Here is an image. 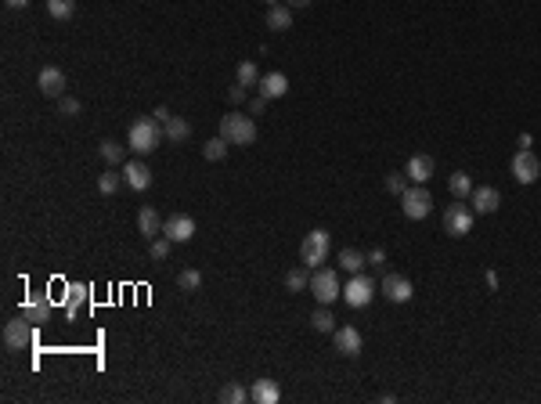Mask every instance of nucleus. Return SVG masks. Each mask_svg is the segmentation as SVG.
Returning a JSON list of instances; mask_svg holds the SVG:
<instances>
[{
	"label": "nucleus",
	"instance_id": "nucleus-1",
	"mask_svg": "<svg viewBox=\"0 0 541 404\" xmlns=\"http://www.w3.org/2000/svg\"><path fill=\"white\" fill-rule=\"evenodd\" d=\"M163 123H159L155 116L152 119H138L134 127H130V134H126V148H130L134 155H148V152H155L159 145H163Z\"/></svg>",
	"mask_w": 541,
	"mask_h": 404
},
{
	"label": "nucleus",
	"instance_id": "nucleus-2",
	"mask_svg": "<svg viewBox=\"0 0 541 404\" xmlns=\"http://www.w3.org/2000/svg\"><path fill=\"white\" fill-rule=\"evenodd\" d=\"M220 137L228 145H253L257 141V123L253 116H242V112H228L220 119Z\"/></svg>",
	"mask_w": 541,
	"mask_h": 404
},
{
	"label": "nucleus",
	"instance_id": "nucleus-3",
	"mask_svg": "<svg viewBox=\"0 0 541 404\" xmlns=\"http://www.w3.org/2000/svg\"><path fill=\"white\" fill-rule=\"evenodd\" d=\"M329 250H332L329 231L314 228V231L303 238V245H300V260H303V267H322V264L329 260Z\"/></svg>",
	"mask_w": 541,
	"mask_h": 404
},
{
	"label": "nucleus",
	"instance_id": "nucleus-4",
	"mask_svg": "<svg viewBox=\"0 0 541 404\" xmlns=\"http://www.w3.org/2000/svg\"><path fill=\"white\" fill-rule=\"evenodd\" d=\"M310 293H314L317 303H332V300H339V293H343L339 274H336L332 267H317V271L310 274Z\"/></svg>",
	"mask_w": 541,
	"mask_h": 404
},
{
	"label": "nucleus",
	"instance_id": "nucleus-5",
	"mask_svg": "<svg viewBox=\"0 0 541 404\" xmlns=\"http://www.w3.org/2000/svg\"><path fill=\"white\" fill-rule=\"evenodd\" d=\"M444 231L451 238H466L473 231V206H462V199H455L444 209Z\"/></svg>",
	"mask_w": 541,
	"mask_h": 404
},
{
	"label": "nucleus",
	"instance_id": "nucleus-6",
	"mask_svg": "<svg viewBox=\"0 0 541 404\" xmlns=\"http://www.w3.org/2000/svg\"><path fill=\"white\" fill-rule=\"evenodd\" d=\"M375 282L365 274V271H358V274H350V282L343 286V300L350 303V307H368L372 303V296H375Z\"/></svg>",
	"mask_w": 541,
	"mask_h": 404
},
{
	"label": "nucleus",
	"instance_id": "nucleus-7",
	"mask_svg": "<svg viewBox=\"0 0 541 404\" xmlns=\"http://www.w3.org/2000/svg\"><path fill=\"white\" fill-rule=\"evenodd\" d=\"M401 209H404L408 221H423V216L433 209V195L426 192V184H415V188H408V192L401 195Z\"/></svg>",
	"mask_w": 541,
	"mask_h": 404
},
{
	"label": "nucleus",
	"instance_id": "nucleus-8",
	"mask_svg": "<svg viewBox=\"0 0 541 404\" xmlns=\"http://www.w3.org/2000/svg\"><path fill=\"white\" fill-rule=\"evenodd\" d=\"M33 322H29L25 314H18V318H11L8 325H4V347L8 350H25V347H33Z\"/></svg>",
	"mask_w": 541,
	"mask_h": 404
},
{
	"label": "nucleus",
	"instance_id": "nucleus-9",
	"mask_svg": "<svg viewBox=\"0 0 541 404\" xmlns=\"http://www.w3.org/2000/svg\"><path fill=\"white\" fill-rule=\"evenodd\" d=\"M509 170H513V177H516L520 184H534V180L541 177V159H537L530 148H520V152L513 155V166H509Z\"/></svg>",
	"mask_w": 541,
	"mask_h": 404
},
{
	"label": "nucleus",
	"instance_id": "nucleus-10",
	"mask_svg": "<svg viewBox=\"0 0 541 404\" xmlns=\"http://www.w3.org/2000/svg\"><path fill=\"white\" fill-rule=\"evenodd\" d=\"M163 235H166L174 245H181V242H192V238H195V221H192L188 213H174V216H166Z\"/></svg>",
	"mask_w": 541,
	"mask_h": 404
},
{
	"label": "nucleus",
	"instance_id": "nucleus-11",
	"mask_svg": "<svg viewBox=\"0 0 541 404\" xmlns=\"http://www.w3.org/2000/svg\"><path fill=\"white\" fill-rule=\"evenodd\" d=\"M37 87L44 98H61L66 94V73H61L58 66H44L40 76H37Z\"/></svg>",
	"mask_w": 541,
	"mask_h": 404
},
{
	"label": "nucleus",
	"instance_id": "nucleus-12",
	"mask_svg": "<svg viewBox=\"0 0 541 404\" xmlns=\"http://www.w3.org/2000/svg\"><path fill=\"white\" fill-rule=\"evenodd\" d=\"M383 296L390 300V303H408L411 296H415V289H411V282L404 274H383Z\"/></svg>",
	"mask_w": 541,
	"mask_h": 404
},
{
	"label": "nucleus",
	"instance_id": "nucleus-13",
	"mask_svg": "<svg viewBox=\"0 0 541 404\" xmlns=\"http://www.w3.org/2000/svg\"><path fill=\"white\" fill-rule=\"evenodd\" d=\"M123 180L130 184L134 192H145L148 184H152V170H148V163H141V159H126V163H123Z\"/></svg>",
	"mask_w": 541,
	"mask_h": 404
},
{
	"label": "nucleus",
	"instance_id": "nucleus-14",
	"mask_svg": "<svg viewBox=\"0 0 541 404\" xmlns=\"http://www.w3.org/2000/svg\"><path fill=\"white\" fill-rule=\"evenodd\" d=\"M361 332L354 329V325H343V329H336V350L343 354V357H358L361 354Z\"/></svg>",
	"mask_w": 541,
	"mask_h": 404
},
{
	"label": "nucleus",
	"instance_id": "nucleus-15",
	"mask_svg": "<svg viewBox=\"0 0 541 404\" xmlns=\"http://www.w3.org/2000/svg\"><path fill=\"white\" fill-rule=\"evenodd\" d=\"M469 202H473V213H494L502 206V195H498V188H491V184H480V188H473Z\"/></svg>",
	"mask_w": 541,
	"mask_h": 404
},
{
	"label": "nucleus",
	"instance_id": "nucleus-16",
	"mask_svg": "<svg viewBox=\"0 0 541 404\" xmlns=\"http://www.w3.org/2000/svg\"><path fill=\"white\" fill-rule=\"evenodd\" d=\"M18 314H25L33 325H44L47 318H51V300H44V296H29V300H22V310Z\"/></svg>",
	"mask_w": 541,
	"mask_h": 404
},
{
	"label": "nucleus",
	"instance_id": "nucleus-17",
	"mask_svg": "<svg viewBox=\"0 0 541 404\" xmlns=\"http://www.w3.org/2000/svg\"><path fill=\"white\" fill-rule=\"evenodd\" d=\"M249 397H253V404H278L281 400V386L274 379H257L249 386Z\"/></svg>",
	"mask_w": 541,
	"mask_h": 404
},
{
	"label": "nucleus",
	"instance_id": "nucleus-18",
	"mask_svg": "<svg viewBox=\"0 0 541 404\" xmlns=\"http://www.w3.org/2000/svg\"><path fill=\"white\" fill-rule=\"evenodd\" d=\"M260 94L271 98V102L289 94V80H285V73H267V76H260Z\"/></svg>",
	"mask_w": 541,
	"mask_h": 404
},
{
	"label": "nucleus",
	"instance_id": "nucleus-19",
	"mask_svg": "<svg viewBox=\"0 0 541 404\" xmlns=\"http://www.w3.org/2000/svg\"><path fill=\"white\" fill-rule=\"evenodd\" d=\"M163 224H166V221H163V216H159L152 206H145V209L138 213V231H141L145 238H159V235H163Z\"/></svg>",
	"mask_w": 541,
	"mask_h": 404
},
{
	"label": "nucleus",
	"instance_id": "nucleus-20",
	"mask_svg": "<svg viewBox=\"0 0 541 404\" xmlns=\"http://www.w3.org/2000/svg\"><path fill=\"white\" fill-rule=\"evenodd\" d=\"M404 173L415 180V184H426L433 177V159H430V155H411L408 166H404Z\"/></svg>",
	"mask_w": 541,
	"mask_h": 404
},
{
	"label": "nucleus",
	"instance_id": "nucleus-21",
	"mask_svg": "<svg viewBox=\"0 0 541 404\" xmlns=\"http://www.w3.org/2000/svg\"><path fill=\"white\" fill-rule=\"evenodd\" d=\"M267 29H274V33H285V29H293V8H289V4L267 8Z\"/></svg>",
	"mask_w": 541,
	"mask_h": 404
},
{
	"label": "nucleus",
	"instance_id": "nucleus-22",
	"mask_svg": "<svg viewBox=\"0 0 541 404\" xmlns=\"http://www.w3.org/2000/svg\"><path fill=\"white\" fill-rule=\"evenodd\" d=\"M163 134H166V141H174V145H184L188 137H192V127L181 119V116H170L166 123H163Z\"/></svg>",
	"mask_w": 541,
	"mask_h": 404
},
{
	"label": "nucleus",
	"instance_id": "nucleus-23",
	"mask_svg": "<svg viewBox=\"0 0 541 404\" xmlns=\"http://www.w3.org/2000/svg\"><path fill=\"white\" fill-rule=\"evenodd\" d=\"M87 296H90L87 286H73V289L66 293V318H69V322L80 318V303H87Z\"/></svg>",
	"mask_w": 541,
	"mask_h": 404
},
{
	"label": "nucleus",
	"instance_id": "nucleus-24",
	"mask_svg": "<svg viewBox=\"0 0 541 404\" xmlns=\"http://www.w3.org/2000/svg\"><path fill=\"white\" fill-rule=\"evenodd\" d=\"M217 400H220V404H245V400H249V386H242V383H228V386H220Z\"/></svg>",
	"mask_w": 541,
	"mask_h": 404
},
{
	"label": "nucleus",
	"instance_id": "nucleus-25",
	"mask_svg": "<svg viewBox=\"0 0 541 404\" xmlns=\"http://www.w3.org/2000/svg\"><path fill=\"white\" fill-rule=\"evenodd\" d=\"M98 152H102V159H105L109 166H123V163H126V148H123L119 141H102Z\"/></svg>",
	"mask_w": 541,
	"mask_h": 404
},
{
	"label": "nucleus",
	"instance_id": "nucleus-26",
	"mask_svg": "<svg viewBox=\"0 0 541 404\" xmlns=\"http://www.w3.org/2000/svg\"><path fill=\"white\" fill-rule=\"evenodd\" d=\"M47 15L54 22H69L76 15V0H47Z\"/></svg>",
	"mask_w": 541,
	"mask_h": 404
},
{
	"label": "nucleus",
	"instance_id": "nucleus-27",
	"mask_svg": "<svg viewBox=\"0 0 541 404\" xmlns=\"http://www.w3.org/2000/svg\"><path fill=\"white\" fill-rule=\"evenodd\" d=\"M235 76H238V83L242 87H260V69H257V61H238V69H235Z\"/></svg>",
	"mask_w": 541,
	"mask_h": 404
},
{
	"label": "nucleus",
	"instance_id": "nucleus-28",
	"mask_svg": "<svg viewBox=\"0 0 541 404\" xmlns=\"http://www.w3.org/2000/svg\"><path fill=\"white\" fill-rule=\"evenodd\" d=\"M365 253L361 250H339V267L343 271H350V274H358V271H365Z\"/></svg>",
	"mask_w": 541,
	"mask_h": 404
},
{
	"label": "nucleus",
	"instance_id": "nucleus-29",
	"mask_svg": "<svg viewBox=\"0 0 541 404\" xmlns=\"http://www.w3.org/2000/svg\"><path fill=\"white\" fill-rule=\"evenodd\" d=\"M448 188H451V195H455V199H469V195H473V177L458 170V173H451Z\"/></svg>",
	"mask_w": 541,
	"mask_h": 404
},
{
	"label": "nucleus",
	"instance_id": "nucleus-30",
	"mask_svg": "<svg viewBox=\"0 0 541 404\" xmlns=\"http://www.w3.org/2000/svg\"><path fill=\"white\" fill-rule=\"evenodd\" d=\"M310 325H314V332H336V318H332V310H329V307H317L314 314H310Z\"/></svg>",
	"mask_w": 541,
	"mask_h": 404
},
{
	"label": "nucleus",
	"instance_id": "nucleus-31",
	"mask_svg": "<svg viewBox=\"0 0 541 404\" xmlns=\"http://www.w3.org/2000/svg\"><path fill=\"white\" fill-rule=\"evenodd\" d=\"M310 286V274H307V267H293L289 274H285V289L289 293H303Z\"/></svg>",
	"mask_w": 541,
	"mask_h": 404
},
{
	"label": "nucleus",
	"instance_id": "nucleus-32",
	"mask_svg": "<svg viewBox=\"0 0 541 404\" xmlns=\"http://www.w3.org/2000/svg\"><path fill=\"white\" fill-rule=\"evenodd\" d=\"M202 155H206L209 163H220V159L228 155V141H224V137H209V141L202 145Z\"/></svg>",
	"mask_w": 541,
	"mask_h": 404
},
{
	"label": "nucleus",
	"instance_id": "nucleus-33",
	"mask_svg": "<svg viewBox=\"0 0 541 404\" xmlns=\"http://www.w3.org/2000/svg\"><path fill=\"white\" fill-rule=\"evenodd\" d=\"M119 184H123V173H116V170L109 166V170L98 177V192H102V195H116V192H119Z\"/></svg>",
	"mask_w": 541,
	"mask_h": 404
},
{
	"label": "nucleus",
	"instance_id": "nucleus-34",
	"mask_svg": "<svg viewBox=\"0 0 541 404\" xmlns=\"http://www.w3.org/2000/svg\"><path fill=\"white\" fill-rule=\"evenodd\" d=\"M177 286H181L184 293H195V289L202 286V274H199L195 267H188V271H181V274H177Z\"/></svg>",
	"mask_w": 541,
	"mask_h": 404
},
{
	"label": "nucleus",
	"instance_id": "nucleus-35",
	"mask_svg": "<svg viewBox=\"0 0 541 404\" xmlns=\"http://www.w3.org/2000/svg\"><path fill=\"white\" fill-rule=\"evenodd\" d=\"M170 245H174V242H170L166 235H163V238H152V250H148L152 260H166V257H170Z\"/></svg>",
	"mask_w": 541,
	"mask_h": 404
},
{
	"label": "nucleus",
	"instance_id": "nucleus-36",
	"mask_svg": "<svg viewBox=\"0 0 541 404\" xmlns=\"http://www.w3.org/2000/svg\"><path fill=\"white\" fill-rule=\"evenodd\" d=\"M58 112H61V116H80V112H83V105H80V98L61 94V98H58Z\"/></svg>",
	"mask_w": 541,
	"mask_h": 404
},
{
	"label": "nucleus",
	"instance_id": "nucleus-37",
	"mask_svg": "<svg viewBox=\"0 0 541 404\" xmlns=\"http://www.w3.org/2000/svg\"><path fill=\"white\" fill-rule=\"evenodd\" d=\"M408 173H387V192H394V195H404L408 192V180H404Z\"/></svg>",
	"mask_w": 541,
	"mask_h": 404
},
{
	"label": "nucleus",
	"instance_id": "nucleus-38",
	"mask_svg": "<svg viewBox=\"0 0 541 404\" xmlns=\"http://www.w3.org/2000/svg\"><path fill=\"white\" fill-rule=\"evenodd\" d=\"M228 102H231V105H242V102H245V87H242L238 80H235V87L228 90Z\"/></svg>",
	"mask_w": 541,
	"mask_h": 404
},
{
	"label": "nucleus",
	"instance_id": "nucleus-39",
	"mask_svg": "<svg viewBox=\"0 0 541 404\" xmlns=\"http://www.w3.org/2000/svg\"><path fill=\"white\" fill-rule=\"evenodd\" d=\"M267 102H271V98H264V94H257V98H253V105H249V109H253V116H260V112L267 109Z\"/></svg>",
	"mask_w": 541,
	"mask_h": 404
},
{
	"label": "nucleus",
	"instance_id": "nucleus-40",
	"mask_svg": "<svg viewBox=\"0 0 541 404\" xmlns=\"http://www.w3.org/2000/svg\"><path fill=\"white\" fill-rule=\"evenodd\" d=\"M368 264L383 267V264H387V253H383V250H372V253H368Z\"/></svg>",
	"mask_w": 541,
	"mask_h": 404
},
{
	"label": "nucleus",
	"instance_id": "nucleus-41",
	"mask_svg": "<svg viewBox=\"0 0 541 404\" xmlns=\"http://www.w3.org/2000/svg\"><path fill=\"white\" fill-rule=\"evenodd\" d=\"M152 116H155V119H159V123H166V119H170V109H163V105H159V109H155V112H152Z\"/></svg>",
	"mask_w": 541,
	"mask_h": 404
},
{
	"label": "nucleus",
	"instance_id": "nucleus-42",
	"mask_svg": "<svg viewBox=\"0 0 541 404\" xmlns=\"http://www.w3.org/2000/svg\"><path fill=\"white\" fill-rule=\"evenodd\" d=\"M285 4H289V8H310L314 0H285Z\"/></svg>",
	"mask_w": 541,
	"mask_h": 404
},
{
	"label": "nucleus",
	"instance_id": "nucleus-43",
	"mask_svg": "<svg viewBox=\"0 0 541 404\" xmlns=\"http://www.w3.org/2000/svg\"><path fill=\"white\" fill-rule=\"evenodd\" d=\"M4 4H8V8H25L29 0H4Z\"/></svg>",
	"mask_w": 541,
	"mask_h": 404
},
{
	"label": "nucleus",
	"instance_id": "nucleus-44",
	"mask_svg": "<svg viewBox=\"0 0 541 404\" xmlns=\"http://www.w3.org/2000/svg\"><path fill=\"white\" fill-rule=\"evenodd\" d=\"M264 4H267V8H274V4H281V0H264Z\"/></svg>",
	"mask_w": 541,
	"mask_h": 404
}]
</instances>
